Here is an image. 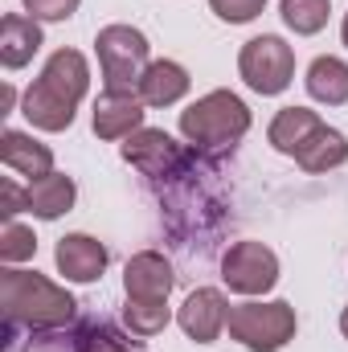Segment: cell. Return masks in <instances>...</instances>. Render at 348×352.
Segmentation results:
<instances>
[{
  "instance_id": "cell-14",
  "label": "cell",
  "mask_w": 348,
  "mask_h": 352,
  "mask_svg": "<svg viewBox=\"0 0 348 352\" xmlns=\"http://www.w3.org/2000/svg\"><path fill=\"white\" fill-rule=\"evenodd\" d=\"M41 45H45V37H41V25H37L33 16L8 12V16L0 21V62H4L8 70L29 66Z\"/></svg>"
},
{
  "instance_id": "cell-27",
  "label": "cell",
  "mask_w": 348,
  "mask_h": 352,
  "mask_svg": "<svg viewBox=\"0 0 348 352\" xmlns=\"http://www.w3.org/2000/svg\"><path fill=\"white\" fill-rule=\"evenodd\" d=\"M21 209H29V188H17V180L4 176L0 180V213H4V221L17 217Z\"/></svg>"
},
{
  "instance_id": "cell-10",
  "label": "cell",
  "mask_w": 348,
  "mask_h": 352,
  "mask_svg": "<svg viewBox=\"0 0 348 352\" xmlns=\"http://www.w3.org/2000/svg\"><path fill=\"white\" fill-rule=\"evenodd\" d=\"M173 287H176L173 263L160 250H140V254H131L127 266H123V291H127V299L168 303Z\"/></svg>"
},
{
  "instance_id": "cell-13",
  "label": "cell",
  "mask_w": 348,
  "mask_h": 352,
  "mask_svg": "<svg viewBox=\"0 0 348 352\" xmlns=\"http://www.w3.org/2000/svg\"><path fill=\"white\" fill-rule=\"evenodd\" d=\"M37 82L50 87L54 94H62V98H70V102L78 107L90 90V66L78 50H58V54H50V62L41 66V78H37Z\"/></svg>"
},
{
  "instance_id": "cell-25",
  "label": "cell",
  "mask_w": 348,
  "mask_h": 352,
  "mask_svg": "<svg viewBox=\"0 0 348 352\" xmlns=\"http://www.w3.org/2000/svg\"><path fill=\"white\" fill-rule=\"evenodd\" d=\"M209 8L226 25H246V21H254L262 8H266V0H209Z\"/></svg>"
},
{
  "instance_id": "cell-1",
  "label": "cell",
  "mask_w": 348,
  "mask_h": 352,
  "mask_svg": "<svg viewBox=\"0 0 348 352\" xmlns=\"http://www.w3.org/2000/svg\"><path fill=\"white\" fill-rule=\"evenodd\" d=\"M0 299H4L8 328L21 324L29 332H58L78 311V303L66 287H58L54 278H45L37 270H17V266L0 270Z\"/></svg>"
},
{
  "instance_id": "cell-28",
  "label": "cell",
  "mask_w": 348,
  "mask_h": 352,
  "mask_svg": "<svg viewBox=\"0 0 348 352\" xmlns=\"http://www.w3.org/2000/svg\"><path fill=\"white\" fill-rule=\"evenodd\" d=\"M340 332H345V340H348V307L340 311Z\"/></svg>"
},
{
  "instance_id": "cell-8",
  "label": "cell",
  "mask_w": 348,
  "mask_h": 352,
  "mask_svg": "<svg viewBox=\"0 0 348 352\" xmlns=\"http://www.w3.org/2000/svg\"><path fill=\"white\" fill-rule=\"evenodd\" d=\"M176 324H180V332H184L188 340L213 344V340L230 328V303H226V295H221L217 287H197V291H188V299L180 303Z\"/></svg>"
},
{
  "instance_id": "cell-5",
  "label": "cell",
  "mask_w": 348,
  "mask_h": 352,
  "mask_svg": "<svg viewBox=\"0 0 348 352\" xmlns=\"http://www.w3.org/2000/svg\"><path fill=\"white\" fill-rule=\"evenodd\" d=\"M238 74L254 94H283L295 78V50L274 33L250 37L238 54Z\"/></svg>"
},
{
  "instance_id": "cell-19",
  "label": "cell",
  "mask_w": 348,
  "mask_h": 352,
  "mask_svg": "<svg viewBox=\"0 0 348 352\" xmlns=\"http://www.w3.org/2000/svg\"><path fill=\"white\" fill-rule=\"evenodd\" d=\"M295 160H299V168L303 173H332V168H340L348 160V140L336 131V127H320V131H312V140L295 152Z\"/></svg>"
},
{
  "instance_id": "cell-16",
  "label": "cell",
  "mask_w": 348,
  "mask_h": 352,
  "mask_svg": "<svg viewBox=\"0 0 348 352\" xmlns=\"http://www.w3.org/2000/svg\"><path fill=\"white\" fill-rule=\"evenodd\" d=\"M320 127H324V123H320V115H316V111H307V107H283V111L270 119L266 140H270V148H274V152L295 156V152L312 140V131H320Z\"/></svg>"
},
{
  "instance_id": "cell-20",
  "label": "cell",
  "mask_w": 348,
  "mask_h": 352,
  "mask_svg": "<svg viewBox=\"0 0 348 352\" xmlns=\"http://www.w3.org/2000/svg\"><path fill=\"white\" fill-rule=\"evenodd\" d=\"M303 82H307V94H312L316 102L340 107V102H348V62L324 54V58H316V62L307 66V78H303Z\"/></svg>"
},
{
  "instance_id": "cell-12",
  "label": "cell",
  "mask_w": 348,
  "mask_h": 352,
  "mask_svg": "<svg viewBox=\"0 0 348 352\" xmlns=\"http://www.w3.org/2000/svg\"><path fill=\"white\" fill-rule=\"evenodd\" d=\"M0 164L33 184V180H41V176L54 173V152H50L41 140H33V135L8 127V131L0 135Z\"/></svg>"
},
{
  "instance_id": "cell-7",
  "label": "cell",
  "mask_w": 348,
  "mask_h": 352,
  "mask_svg": "<svg viewBox=\"0 0 348 352\" xmlns=\"http://www.w3.org/2000/svg\"><path fill=\"white\" fill-rule=\"evenodd\" d=\"M123 160L152 180H164V176H176L184 168V148L160 127H140L135 135H127Z\"/></svg>"
},
{
  "instance_id": "cell-17",
  "label": "cell",
  "mask_w": 348,
  "mask_h": 352,
  "mask_svg": "<svg viewBox=\"0 0 348 352\" xmlns=\"http://www.w3.org/2000/svg\"><path fill=\"white\" fill-rule=\"evenodd\" d=\"M74 197H78V184H74L70 176L50 173V176H41V180L29 184V209H25V213H33V217H41V221H58L62 213L74 209Z\"/></svg>"
},
{
  "instance_id": "cell-18",
  "label": "cell",
  "mask_w": 348,
  "mask_h": 352,
  "mask_svg": "<svg viewBox=\"0 0 348 352\" xmlns=\"http://www.w3.org/2000/svg\"><path fill=\"white\" fill-rule=\"evenodd\" d=\"M140 98L148 102V107H173L180 102L184 94H188V70L180 66V62H168V58H160V62H152L148 70H144V78H140Z\"/></svg>"
},
{
  "instance_id": "cell-6",
  "label": "cell",
  "mask_w": 348,
  "mask_h": 352,
  "mask_svg": "<svg viewBox=\"0 0 348 352\" xmlns=\"http://www.w3.org/2000/svg\"><path fill=\"white\" fill-rule=\"evenodd\" d=\"M221 278L238 295H266L279 283V258L262 242H234L221 258Z\"/></svg>"
},
{
  "instance_id": "cell-26",
  "label": "cell",
  "mask_w": 348,
  "mask_h": 352,
  "mask_svg": "<svg viewBox=\"0 0 348 352\" xmlns=\"http://www.w3.org/2000/svg\"><path fill=\"white\" fill-rule=\"evenodd\" d=\"M33 21H70L83 0H21Z\"/></svg>"
},
{
  "instance_id": "cell-22",
  "label": "cell",
  "mask_w": 348,
  "mask_h": 352,
  "mask_svg": "<svg viewBox=\"0 0 348 352\" xmlns=\"http://www.w3.org/2000/svg\"><path fill=\"white\" fill-rule=\"evenodd\" d=\"M168 320H173V311H168V303H148V299H127V307H123V324L135 332V336H160L164 328H168Z\"/></svg>"
},
{
  "instance_id": "cell-21",
  "label": "cell",
  "mask_w": 348,
  "mask_h": 352,
  "mask_svg": "<svg viewBox=\"0 0 348 352\" xmlns=\"http://www.w3.org/2000/svg\"><path fill=\"white\" fill-rule=\"evenodd\" d=\"M279 12H283L287 29H295L299 37H312L328 25L332 0H279Z\"/></svg>"
},
{
  "instance_id": "cell-29",
  "label": "cell",
  "mask_w": 348,
  "mask_h": 352,
  "mask_svg": "<svg viewBox=\"0 0 348 352\" xmlns=\"http://www.w3.org/2000/svg\"><path fill=\"white\" fill-rule=\"evenodd\" d=\"M340 37H345V45H348V12H345V25H340Z\"/></svg>"
},
{
  "instance_id": "cell-9",
  "label": "cell",
  "mask_w": 348,
  "mask_h": 352,
  "mask_svg": "<svg viewBox=\"0 0 348 352\" xmlns=\"http://www.w3.org/2000/svg\"><path fill=\"white\" fill-rule=\"evenodd\" d=\"M144 107L148 102L140 98V90H102L94 98V115H90L94 135L98 140H127V135H135L144 127V115H148Z\"/></svg>"
},
{
  "instance_id": "cell-24",
  "label": "cell",
  "mask_w": 348,
  "mask_h": 352,
  "mask_svg": "<svg viewBox=\"0 0 348 352\" xmlns=\"http://www.w3.org/2000/svg\"><path fill=\"white\" fill-rule=\"evenodd\" d=\"M78 336H83L78 340V352H131V344L111 324H87Z\"/></svg>"
},
{
  "instance_id": "cell-15",
  "label": "cell",
  "mask_w": 348,
  "mask_h": 352,
  "mask_svg": "<svg viewBox=\"0 0 348 352\" xmlns=\"http://www.w3.org/2000/svg\"><path fill=\"white\" fill-rule=\"evenodd\" d=\"M74 102L70 98H62V94H54L50 87H41V82H33V87L25 90V98H21V115L37 127V131H66L70 123H74Z\"/></svg>"
},
{
  "instance_id": "cell-2",
  "label": "cell",
  "mask_w": 348,
  "mask_h": 352,
  "mask_svg": "<svg viewBox=\"0 0 348 352\" xmlns=\"http://www.w3.org/2000/svg\"><path fill=\"white\" fill-rule=\"evenodd\" d=\"M246 131H250V107L234 90H209L180 111V135L201 152L234 148Z\"/></svg>"
},
{
  "instance_id": "cell-23",
  "label": "cell",
  "mask_w": 348,
  "mask_h": 352,
  "mask_svg": "<svg viewBox=\"0 0 348 352\" xmlns=\"http://www.w3.org/2000/svg\"><path fill=\"white\" fill-rule=\"evenodd\" d=\"M37 254V234L29 230V226H21V221H4V230H0V263L4 266H17L25 263V258H33Z\"/></svg>"
},
{
  "instance_id": "cell-3",
  "label": "cell",
  "mask_w": 348,
  "mask_h": 352,
  "mask_svg": "<svg viewBox=\"0 0 348 352\" xmlns=\"http://www.w3.org/2000/svg\"><path fill=\"white\" fill-rule=\"evenodd\" d=\"M295 307L283 299L270 303H238L230 307V336L250 352H279L295 340Z\"/></svg>"
},
{
  "instance_id": "cell-11",
  "label": "cell",
  "mask_w": 348,
  "mask_h": 352,
  "mask_svg": "<svg viewBox=\"0 0 348 352\" xmlns=\"http://www.w3.org/2000/svg\"><path fill=\"white\" fill-rule=\"evenodd\" d=\"M107 258H111L107 246L98 238H90V234H66L58 242V250H54V263H58V270L70 283H94V278H102Z\"/></svg>"
},
{
  "instance_id": "cell-4",
  "label": "cell",
  "mask_w": 348,
  "mask_h": 352,
  "mask_svg": "<svg viewBox=\"0 0 348 352\" xmlns=\"http://www.w3.org/2000/svg\"><path fill=\"white\" fill-rule=\"evenodd\" d=\"M148 37L131 25H107L98 29L94 37V54H98V70H102V82L107 90H135L144 70L152 66L148 62Z\"/></svg>"
}]
</instances>
